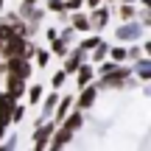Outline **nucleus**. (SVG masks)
Returning <instances> with one entry per match:
<instances>
[{
  "instance_id": "obj_15",
  "label": "nucleus",
  "mask_w": 151,
  "mask_h": 151,
  "mask_svg": "<svg viewBox=\"0 0 151 151\" xmlns=\"http://www.w3.org/2000/svg\"><path fill=\"white\" fill-rule=\"evenodd\" d=\"M118 14H120V20H132V17H134V6H132V3H123Z\"/></svg>"
},
{
  "instance_id": "obj_21",
  "label": "nucleus",
  "mask_w": 151,
  "mask_h": 151,
  "mask_svg": "<svg viewBox=\"0 0 151 151\" xmlns=\"http://www.w3.org/2000/svg\"><path fill=\"white\" fill-rule=\"evenodd\" d=\"M115 67H118V65H115V62H106V65H104V67H98V73H101V76H106V73H112Z\"/></svg>"
},
{
  "instance_id": "obj_5",
  "label": "nucleus",
  "mask_w": 151,
  "mask_h": 151,
  "mask_svg": "<svg viewBox=\"0 0 151 151\" xmlns=\"http://www.w3.org/2000/svg\"><path fill=\"white\" fill-rule=\"evenodd\" d=\"M56 104H59V106H53V120H56V123H62V118H65V115L70 112V106H73V98L65 95L62 101H56Z\"/></svg>"
},
{
  "instance_id": "obj_16",
  "label": "nucleus",
  "mask_w": 151,
  "mask_h": 151,
  "mask_svg": "<svg viewBox=\"0 0 151 151\" xmlns=\"http://www.w3.org/2000/svg\"><path fill=\"white\" fill-rule=\"evenodd\" d=\"M56 101H59V92H53V95L45 101V115H53V106H56Z\"/></svg>"
},
{
  "instance_id": "obj_4",
  "label": "nucleus",
  "mask_w": 151,
  "mask_h": 151,
  "mask_svg": "<svg viewBox=\"0 0 151 151\" xmlns=\"http://www.w3.org/2000/svg\"><path fill=\"white\" fill-rule=\"evenodd\" d=\"M81 123H84V109H78V112H67L65 118H62V126L70 129V132H76Z\"/></svg>"
},
{
  "instance_id": "obj_1",
  "label": "nucleus",
  "mask_w": 151,
  "mask_h": 151,
  "mask_svg": "<svg viewBox=\"0 0 151 151\" xmlns=\"http://www.w3.org/2000/svg\"><path fill=\"white\" fill-rule=\"evenodd\" d=\"M56 126L53 123H39L37 120V132H34V148H45L50 140V132H53Z\"/></svg>"
},
{
  "instance_id": "obj_23",
  "label": "nucleus",
  "mask_w": 151,
  "mask_h": 151,
  "mask_svg": "<svg viewBox=\"0 0 151 151\" xmlns=\"http://www.w3.org/2000/svg\"><path fill=\"white\" fill-rule=\"evenodd\" d=\"M140 3H143V9H148V6H151V0H140Z\"/></svg>"
},
{
  "instance_id": "obj_17",
  "label": "nucleus",
  "mask_w": 151,
  "mask_h": 151,
  "mask_svg": "<svg viewBox=\"0 0 151 151\" xmlns=\"http://www.w3.org/2000/svg\"><path fill=\"white\" fill-rule=\"evenodd\" d=\"M65 78H67V73H65V70H59V73H53V81H50V84H53V90H59V87L65 84Z\"/></svg>"
},
{
  "instance_id": "obj_11",
  "label": "nucleus",
  "mask_w": 151,
  "mask_h": 151,
  "mask_svg": "<svg viewBox=\"0 0 151 151\" xmlns=\"http://www.w3.org/2000/svg\"><path fill=\"white\" fill-rule=\"evenodd\" d=\"M53 42V48H50V53H56V56H67V45H65V39H50Z\"/></svg>"
},
{
  "instance_id": "obj_24",
  "label": "nucleus",
  "mask_w": 151,
  "mask_h": 151,
  "mask_svg": "<svg viewBox=\"0 0 151 151\" xmlns=\"http://www.w3.org/2000/svg\"><path fill=\"white\" fill-rule=\"evenodd\" d=\"M123 3H134V0H123Z\"/></svg>"
},
{
  "instance_id": "obj_6",
  "label": "nucleus",
  "mask_w": 151,
  "mask_h": 151,
  "mask_svg": "<svg viewBox=\"0 0 151 151\" xmlns=\"http://www.w3.org/2000/svg\"><path fill=\"white\" fill-rule=\"evenodd\" d=\"M92 65H84V62H81L78 67H76V76H78V87H84V84H90L92 81Z\"/></svg>"
},
{
  "instance_id": "obj_19",
  "label": "nucleus",
  "mask_w": 151,
  "mask_h": 151,
  "mask_svg": "<svg viewBox=\"0 0 151 151\" xmlns=\"http://www.w3.org/2000/svg\"><path fill=\"white\" fill-rule=\"evenodd\" d=\"M98 42H101V37H90V39H84V45H81V48H84V50H92Z\"/></svg>"
},
{
  "instance_id": "obj_12",
  "label": "nucleus",
  "mask_w": 151,
  "mask_h": 151,
  "mask_svg": "<svg viewBox=\"0 0 151 151\" xmlns=\"http://www.w3.org/2000/svg\"><path fill=\"white\" fill-rule=\"evenodd\" d=\"M137 34H140V28H134V25H123V28L118 31V37H120V39H134Z\"/></svg>"
},
{
  "instance_id": "obj_7",
  "label": "nucleus",
  "mask_w": 151,
  "mask_h": 151,
  "mask_svg": "<svg viewBox=\"0 0 151 151\" xmlns=\"http://www.w3.org/2000/svg\"><path fill=\"white\" fill-rule=\"evenodd\" d=\"M95 9H98V6H95ZM87 20H90V28H104V25H106V20H109V11L106 9H98L95 14L87 17Z\"/></svg>"
},
{
  "instance_id": "obj_22",
  "label": "nucleus",
  "mask_w": 151,
  "mask_h": 151,
  "mask_svg": "<svg viewBox=\"0 0 151 151\" xmlns=\"http://www.w3.org/2000/svg\"><path fill=\"white\" fill-rule=\"evenodd\" d=\"M87 3H90V6H92V9H95V6H101V3H104V0H87Z\"/></svg>"
},
{
  "instance_id": "obj_3",
  "label": "nucleus",
  "mask_w": 151,
  "mask_h": 151,
  "mask_svg": "<svg viewBox=\"0 0 151 151\" xmlns=\"http://www.w3.org/2000/svg\"><path fill=\"white\" fill-rule=\"evenodd\" d=\"M81 95H78V109H90L92 104H95V95H98V87L95 84H84L81 87Z\"/></svg>"
},
{
  "instance_id": "obj_20",
  "label": "nucleus",
  "mask_w": 151,
  "mask_h": 151,
  "mask_svg": "<svg viewBox=\"0 0 151 151\" xmlns=\"http://www.w3.org/2000/svg\"><path fill=\"white\" fill-rule=\"evenodd\" d=\"M112 59L115 62H123L126 59V48H112Z\"/></svg>"
},
{
  "instance_id": "obj_9",
  "label": "nucleus",
  "mask_w": 151,
  "mask_h": 151,
  "mask_svg": "<svg viewBox=\"0 0 151 151\" xmlns=\"http://www.w3.org/2000/svg\"><path fill=\"white\" fill-rule=\"evenodd\" d=\"M81 62H84V48H78V50H76V53L70 56V59H67V65H65V73H76V67H78Z\"/></svg>"
},
{
  "instance_id": "obj_25",
  "label": "nucleus",
  "mask_w": 151,
  "mask_h": 151,
  "mask_svg": "<svg viewBox=\"0 0 151 151\" xmlns=\"http://www.w3.org/2000/svg\"><path fill=\"white\" fill-rule=\"evenodd\" d=\"M0 45H3V39H0Z\"/></svg>"
},
{
  "instance_id": "obj_8",
  "label": "nucleus",
  "mask_w": 151,
  "mask_h": 151,
  "mask_svg": "<svg viewBox=\"0 0 151 151\" xmlns=\"http://www.w3.org/2000/svg\"><path fill=\"white\" fill-rule=\"evenodd\" d=\"M73 22V31H90V20H87V14H81V11H76L70 17Z\"/></svg>"
},
{
  "instance_id": "obj_14",
  "label": "nucleus",
  "mask_w": 151,
  "mask_h": 151,
  "mask_svg": "<svg viewBox=\"0 0 151 151\" xmlns=\"http://www.w3.org/2000/svg\"><path fill=\"white\" fill-rule=\"evenodd\" d=\"M34 59H37V65H39V70H42V67L48 65V59H50V53H48V50H34Z\"/></svg>"
},
{
  "instance_id": "obj_2",
  "label": "nucleus",
  "mask_w": 151,
  "mask_h": 151,
  "mask_svg": "<svg viewBox=\"0 0 151 151\" xmlns=\"http://www.w3.org/2000/svg\"><path fill=\"white\" fill-rule=\"evenodd\" d=\"M50 134H53V137H50V140H48V146H50V148H65L67 143H70L73 132L62 126V129H53V132H50Z\"/></svg>"
},
{
  "instance_id": "obj_18",
  "label": "nucleus",
  "mask_w": 151,
  "mask_h": 151,
  "mask_svg": "<svg viewBox=\"0 0 151 151\" xmlns=\"http://www.w3.org/2000/svg\"><path fill=\"white\" fill-rule=\"evenodd\" d=\"M48 9H50V11H59V14H62V11H65V0H48Z\"/></svg>"
},
{
  "instance_id": "obj_13",
  "label": "nucleus",
  "mask_w": 151,
  "mask_h": 151,
  "mask_svg": "<svg viewBox=\"0 0 151 151\" xmlns=\"http://www.w3.org/2000/svg\"><path fill=\"white\" fill-rule=\"evenodd\" d=\"M39 98H42V84H34L31 90H28V101H31V104H39Z\"/></svg>"
},
{
  "instance_id": "obj_10",
  "label": "nucleus",
  "mask_w": 151,
  "mask_h": 151,
  "mask_svg": "<svg viewBox=\"0 0 151 151\" xmlns=\"http://www.w3.org/2000/svg\"><path fill=\"white\" fill-rule=\"evenodd\" d=\"M106 53H109V45H106V42H98L95 48H92V62H101Z\"/></svg>"
}]
</instances>
